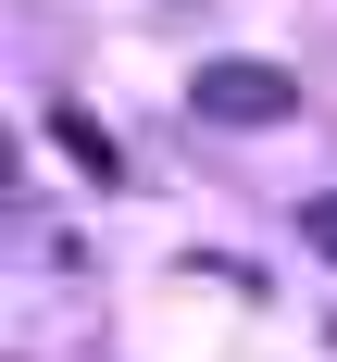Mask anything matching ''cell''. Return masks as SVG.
I'll list each match as a JSON object with an SVG mask.
<instances>
[{
  "label": "cell",
  "instance_id": "obj_2",
  "mask_svg": "<svg viewBox=\"0 0 337 362\" xmlns=\"http://www.w3.org/2000/svg\"><path fill=\"white\" fill-rule=\"evenodd\" d=\"M50 138H63V150H75V163H88V175H100V187L125 175V163H112V138H100V125H88V112H50Z\"/></svg>",
  "mask_w": 337,
  "mask_h": 362
},
{
  "label": "cell",
  "instance_id": "obj_3",
  "mask_svg": "<svg viewBox=\"0 0 337 362\" xmlns=\"http://www.w3.org/2000/svg\"><path fill=\"white\" fill-rule=\"evenodd\" d=\"M300 238H312V250L337 262V187H312V200H300Z\"/></svg>",
  "mask_w": 337,
  "mask_h": 362
},
{
  "label": "cell",
  "instance_id": "obj_1",
  "mask_svg": "<svg viewBox=\"0 0 337 362\" xmlns=\"http://www.w3.org/2000/svg\"><path fill=\"white\" fill-rule=\"evenodd\" d=\"M187 100L213 112V125H288L300 88H288V63H250V50H237V63H200V75H187Z\"/></svg>",
  "mask_w": 337,
  "mask_h": 362
}]
</instances>
